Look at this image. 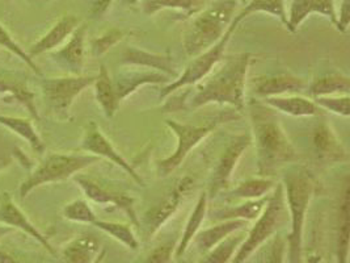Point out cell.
<instances>
[{
    "instance_id": "obj_2",
    "label": "cell",
    "mask_w": 350,
    "mask_h": 263,
    "mask_svg": "<svg viewBox=\"0 0 350 263\" xmlns=\"http://www.w3.org/2000/svg\"><path fill=\"white\" fill-rule=\"evenodd\" d=\"M251 123L258 177H269L278 167L299 160L297 149L271 110L254 103L251 107Z\"/></svg>"
},
{
    "instance_id": "obj_6",
    "label": "cell",
    "mask_w": 350,
    "mask_h": 263,
    "mask_svg": "<svg viewBox=\"0 0 350 263\" xmlns=\"http://www.w3.org/2000/svg\"><path fill=\"white\" fill-rule=\"evenodd\" d=\"M98 161L100 158L92 154H49L20 184L18 194L21 199H25L40 186L66 181Z\"/></svg>"
},
{
    "instance_id": "obj_9",
    "label": "cell",
    "mask_w": 350,
    "mask_h": 263,
    "mask_svg": "<svg viewBox=\"0 0 350 263\" xmlns=\"http://www.w3.org/2000/svg\"><path fill=\"white\" fill-rule=\"evenodd\" d=\"M96 75H66L42 79V92L49 107L58 115L68 114L74 100L95 82Z\"/></svg>"
},
{
    "instance_id": "obj_38",
    "label": "cell",
    "mask_w": 350,
    "mask_h": 263,
    "mask_svg": "<svg viewBox=\"0 0 350 263\" xmlns=\"http://www.w3.org/2000/svg\"><path fill=\"white\" fill-rule=\"evenodd\" d=\"M0 48L8 50V51H11L12 54H15L25 65L29 66L37 75L42 77L41 70L38 68V66L34 64L33 58H31L29 54L17 44L16 41L14 40V37L3 27L1 23H0Z\"/></svg>"
},
{
    "instance_id": "obj_43",
    "label": "cell",
    "mask_w": 350,
    "mask_h": 263,
    "mask_svg": "<svg viewBox=\"0 0 350 263\" xmlns=\"http://www.w3.org/2000/svg\"><path fill=\"white\" fill-rule=\"evenodd\" d=\"M350 24V0H342L340 11L336 12V29L338 32H348Z\"/></svg>"
},
{
    "instance_id": "obj_7",
    "label": "cell",
    "mask_w": 350,
    "mask_h": 263,
    "mask_svg": "<svg viewBox=\"0 0 350 263\" xmlns=\"http://www.w3.org/2000/svg\"><path fill=\"white\" fill-rule=\"evenodd\" d=\"M238 118V115L234 112H226L217 116L214 120L207 123L205 125H191V124H181L176 120H165L167 127L174 132L177 137V145L175 151L164 160L158 162V174L160 178H165L172 174L176 168H178L181 164L185 161L188 154L196 148L202 140H205L208 134L215 131L221 124L227 123L230 120Z\"/></svg>"
},
{
    "instance_id": "obj_27",
    "label": "cell",
    "mask_w": 350,
    "mask_h": 263,
    "mask_svg": "<svg viewBox=\"0 0 350 263\" xmlns=\"http://www.w3.org/2000/svg\"><path fill=\"white\" fill-rule=\"evenodd\" d=\"M268 197L256 199V200H245L243 204L237 207H228L221 208L217 211H213L211 220L214 221H226V220H244L247 223L255 221L256 218L264 211Z\"/></svg>"
},
{
    "instance_id": "obj_47",
    "label": "cell",
    "mask_w": 350,
    "mask_h": 263,
    "mask_svg": "<svg viewBox=\"0 0 350 263\" xmlns=\"http://www.w3.org/2000/svg\"><path fill=\"white\" fill-rule=\"evenodd\" d=\"M306 263H323V261H321V257L318 254H311L307 257Z\"/></svg>"
},
{
    "instance_id": "obj_20",
    "label": "cell",
    "mask_w": 350,
    "mask_h": 263,
    "mask_svg": "<svg viewBox=\"0 0 350 263\" xmlns=\"http://www.w3.org/2000/svg\"><path fill=\"white\" fill-rule=\"evenodd\" d=\"M255 95L258 98H271L282 97L291 92H298L303 90L304 82L302 78L293 74H278V75H265L256 78Z\"/></svg>"
},
{
    "instance_id": "obj_29",
    "label": "cell",
    "mask_w": 350,
    "mask_h": 263,
    "mask_svg": "<svg viewBox=\"0 0 350 263\" xmlns=\"http://www.w3.org/2000/svg\"><path fill=\"white\" fill-rule=\"evenodd\" d=\"M0 94L10 95V98L16 100L17 103H20L31 114L32 118L40 120L38 110L34 101L36 95L25 86V83L0 74Z\"/></svg>"
},
{
    "instance_id": "obj_3",
    "label": "cell",
    "mask_w": 350,
    "mask_h": 263,
    "mask_svg": "<svg viewBox=\"0 0 350 263\" xmlns=\"http://www.w3.org/2000/svg\"><path fill=\"white\" fill-rule=\"evenodd\" d=\"M287 212L290 216L291 230L287 236L290 263H302L303 233L306 225V217L315 194V181L311 173L301 167H290L282 179Z\"/></svg>"
},
{
    "instance_id": "obj_40",
    "label": "cell",
    "mask_w": 350,
    "mask_h": 263,
    "mask_svg": "<svg viewBox=\"0 0 350 263\" xmlns=\"http://www.w3.org/2000/svg\"><path fill=\"white\" fill-rule=\"evenodd\" d=\"M315 103L321 110L331 111L332 114L348 117L350 115L349 95H332V97H319Z\"/></svg>"
},
{
    "instance_id": "obj_21",
    "label": "cell",
    "mask_w": 350,
    "mask_h": 263,
    "mask_svg": "<svg viewBox=\"0 0 350 263\" xmlns=\"http://www.w3.org/2000/svg\"><path fill=\"white\" fill-rule=\"evenodd\" d=\"M121 65L141 66L146 68H151L154 71H159L168 77H176L175 66L171 55L150 53L138 48H126L121 55Z\"/></svg>"
},
{
    "instance_id": "obj_14",
    "label": "cell",
    "mask_w": 350,
    "mask_h": 263,
    "mask_svg": "<svg viewBox=\"0 0 350 263\" xmlns=\"http://www.w3.org/2000/svg\"><path fill=\"white\" fill-rule=\"evenodd\" d=\"M87 24L81 23L79 27L68 37L67 42L62 48L50 51V58L64 68L70 75H81L84 67L85 55V37Z\"/></svg>"
},
{
    "instance_id": "obj_5",
    "label": "cell",
    "mask_w": 350,
    "mask_h": 263,
    "mask_svg": "<svg viewBox=\"0 0 350 263\" xmlns=\"http://www.w3.org/2000/svg\"><path fill=\"white\" fill-rule=\"evenodd\" d=\"M287 205L282 181H278L268 197V203L261 214L256 218L255 225L245 234L232 263H244L250 257L271 238L277 230L284 227L287 221Z\"/></svg>"
},
{
    "instance_id": "obj_30",
    "label": "cell",
    "mask_w": 350,
    "mask_h": 263,
    "mask_svg": "<svg viewBox=\"0 0 350 263\" xmlns=\"http://www.w3.org/2000/svg\"><path fill=\"white\" fill-rule=\"evenodd\" d=\"M350 79L341 73H329L315 78L310 84V92L314 98L349 95Z\"/></svg>"
},
{
    "instance_id": "obj_8",
    "label": "cell",
    "mask_w": 350,
    "mask_h": 263,
    "mask_svg": "<svg viewBox=\"0 0 350 263\" xmlns=\"http://www.w3.org/2000/svg\"><path fill=\"white\" fill-rule=\"evenodd\" d=\"M239 25L240 23L232 20L231 25L228 27L224 36L215 45H213L206 51L193 57L191 62L185 66L183 74L161 88L160 99H165L177 90H181L187 86H193V84H197V83L204 81L207 75L215 68V66L218 65L224 58V50L227 48L232 34L237 32Z\"/></svg>"
},
{
    "instance_id": "obj_22",
    "label": "cell",
    "mask_w": 350,
    "mask_h": 263,
    "mask_svg": "<svg viewBox=\"0 0 350 263\" xmlns=\"http://www.w3.org/2000/svg\"><path fill=\"white\" fill-rule=\"evenodd\" d=\"M247 221L244 220H226L218 221L217 225L210 227L207 229L200 230L194 240L191 241L198 253L206 254L208 250H211L215 245H218L226 237L230 234L243 230L247 227Z\"/></svg>"
},
{
    "instance_id": "obj_17",
    "label": "cell",
    "mask_w": 350,
    "mask_h": 263,
    "mask_svg": "<svg viewBox=\"0 0 350 263\" xmlns=\"http://www.w3.org/2000/svg\"><path fill=\"white\" fill-rule=\"evenodd\" d=\"M336 12L334 0H293L287 14V31L297 32L303 21L312 14L327 17L336 25Z\"/></svg>"
},
{
    "instance_id": "obj_46",
    "label": "cell",
    "mask_w": 350,
    "mask_h": 263,
    "mask_svg": "<svg viewBox=\"0 0 350 263\" xmlns=\"http://www.w3.org/2000/svg\"><path fill=\"white\" fill-rule=\"evenodd\" d=\"M15 229H12L11 227H7V225H1L0 224V238H3L4 236H7V234H10V233H12Z\"/></svg>"
},
{
    "instance_id": "obj_1",
    "label": "cell",
    "mask_w": 350,
    "mask_h": 263,
    "mask_svg": "<svg viewBox=\"0 0 350 263\" xmlns=\"http://www.w3.org/2000/svg\"><path fill=\"white\" fill-rule=\"evenodd\" d=\"M251 53L224 57L222 65L213 70L204 81L197 83V92L191 100V108L207 104H227L238 111L245 107V82L252 61Z\"/></svg>"
},
{
    "instance_id": "obj_15",
    "label": "cell",
    "mask_w": 350,
    "mask_h": 263,
    "mask_svg": "<svg viewBox=\"0 0 350 263\" xmlns=\"http://www.w3.org/2000/svg\"><path fill=\"white\" fill-rule=\"evenodd\" d=\"M0 224L24 231L34 238L40 245H42V247H45L50 254L57 255L55 249L49 242L48 238L33 225L27 214L18 208L14 197L7 191L0 195Z\"/></svg>"
},
{
    "instance_id": "obj_10",
    "label": "cell",
    "mask_w": 350,
    "mask_h": 263,
    "mask_svg": "<svg viewBox=\"0 0 350 263\" xmlns=\"http://www.w3.org/2000/svg\"><path fill=\"white\" fill-rule=\"evenodd\" d=\"M251 134H240L230 141L210 177L206 192L208 199L217 197L223 190L228 188L240 158L243 157L244 151L251 147Z\"/></svg>"
},
{
    "instance_id": "obj_35",
    "label": "cell",
    "mask_w": 350,
    "mask_h": 263,
    "mask_svg": "<svg viewBox=\"0 0 350 263\" xmlns=\"http://www.w3.org/2000/svg\"><path fill=\"white\" fill-rule=\"evenodd\" d=\"M256 12L269 14L271 16L278 18L284 27H288L287 24V12L284 0H251L238 15H235L234 20L241 23L245 17L251 16Z\"/></svg>"
},
{
    "instance_id": "obj_41",
    "label": "cell",
    "mask_w": 350,
    "mask_h": 263,
    "mask_svg": "<svg viewBox=\"0 0 350 263\" xmlns=\"http://www.w3.org/2000/svg\"><path fill=\"white\" fill-rule=\"evenodd\" d=\"M175 244L172 242H164L159 247L151 250L144 261L137 263H171L172 257H175Z\"/></svg>"
},
{
    "instance_id": "obj_18",
    "label": "cell",
    "mask_w": 350,
    "mask_h": 263,
    "mask_svg": "<svg viewBox=\"0 0 350 263\" xmlns=\"http://www.w3.org/2000/svg\"><path fill=\"white\" fill-rule=\"evenodd\" d=\"M80 20L75 15H64L61 17L48 32L38 38L28 51L29 57L34 58L40 54L50 53L59 48L64 41L79 27Z\"/></svg>"
},
{
    "instance_id": "obj_31",
    "label": "cell",
    "mask_w": 350,
    "mask_h": 263,
    "mask_svg": "<svg viewBox=\"0 0 350 263\" xmlns=\"http://www.w3.org/2000/svg\"><path fill=\"white\" fill-rule=\"evenodd\" d=\"M206 7V0H142L146 15H154L161 10H177L187 16L200 14Z\"/></svg>"
},
{
    "instance_id": "obj_50",
    "label": "cell",
    "mask_w": 350,
    "mask_h": 263,
    "mask_svg": "<svg viewBox=\"0 0 350 263\" xmlns=\"http://www.w3.org/2000/svg\"><path fill=\"white\" fill-rule=\"evenodd\" d=\"M104 255H105V250H103V251H101V254H100V257H98V260H97V261H96L95 263L103 262V258H104Z\"/></svg>"
},
{
    "instance_id": "obj_37",
    "label": "cell",
    "mask_w": 350,
    "mask_h": 263,
    "mask_svg": "<svg viewBox=\"0 0 350 263\" xmlns=\"http://www.w3.org/2000/svg\"><path fill=\"white\" fill-rule=\"evenodd\" d=\"M64 218H67L68 221L72 223H80V224H92L97 220L94 210L91 208V205L88 204L87 200L78 199L74 200L71 203H68L67 205H64Z\"/></svg>"
},
{
    "instance_id": "obj_34",
    "label": "cell",
    "mask_w": 350,
    "mask_h": 263,
    "mask_svg": "<svg viewBox=\"0 0 350 263\" xmlns=\"http://www.w3.org/2000/svg\"><path fill=\"white\" fill-rule=\"evenodd\" d=\"M245 234L243 230H238L228 237H226L218 245L208 250L204 254L202 261L198 263H230L232 261L234 255L237 254L241 242L244 241Z\"/></svg>"
},
{
    "instance_id": "obj_42",
    "label": "cell",
    "mask_w": 350,
    "mask_h": 263,
    "mask_svg": "<svg viewBox=\"0 0 350 263\" xmlns=\"http://www.w3.org/2000/svg\"><path fill=\"white\" fill-rule=\"evenodd\" d=\"M286 253V240L281 236H274L271 242V250L267 263H284Z\"/></svg>"
},
{
    "instance_id": "obj_13",
    "label": "cell",
    "mask_w": 350,
    "mask_h": 263,
    "mask_svg": "<svg viewBox=\"0 0 350 263\" xmlns=\"http://www.w3.org/2000/svg\"><path fill=\"white\" fill-rule=\"evenodd\" d=\"M74 181L78 183V186L88 200L94 201L96 204H103V205L111 204L113 207L121 210L124 214H126L130 218V221L137 228L141 227V223H139L138 216L134 210V199L133 197L108 190L107 187H104L103 184H100L98 181L87 177V175L77 174V175H74Z\"/></svg>"
},
{
    "instance_id": "obj_24",
    "label": "cell",
    "mask_w": 350,
    "mask_h": 263,
    "mask_svg": "<svg viewBox=\"0 0 350 263\" xmlns=\"http://www.w3.org/2000/svg\"><path fill=\"white\" fill-rule=\"evenodd\" d=\"M264 105L294 117L323 115L321 108L314 100L298 95H282L264 99Z\"/></svg>"
},
{
    "instance_id": "obj_36",
    "label": "cell",
    "mask_w": 350,
    "mask_h": 263,
    "mask_svg": "<svg viewBox=\"0 0 350 263\" xmlns=\"http://www.w3.org/2000/svg\"><path fill=\"white\" fill-rule=\"evenodd\" d=\"M94 225L97 229L103 230L104 233L109 234L111 238H114L120 244L125 245L130 250H137L139 247V241L131 229V225H129V224L96 220Z\"/></svg>"
},
{
    "instance_id": "obj_49",
    "label": "cell",
    "mask_w": 350,
    "mask_h": 263,
    "mask_svg": "<svg viewBox=\"0 0 350 263\" xmlns=\"http://www.w3.org/2000/svg\"><path fill=\"white\" fill-rule=\"evenodd\" d=\"M124 4H128V5H135L138 4L141 0H121Z\"/></svg>"
},
{
    "instance_id": "obj_19",
    "label": "cell",
    "mask_w": 350,
    "mask_h": 263,
    "mask_svg": "<svg viewBox=\"0 0 350 263\" xmlns=\"http://www.w3.org/2000/svg\"><path fill=\"white\" fill-rule=\"evenodd\" d=\"M312 144L319 157L328 162H347L349 155L334 129L327 123H319L312 133Z\"/></svg>"
},
{
    "instance_id": "obj_11",
    "label": "cell",
    "mask_w": 350,
    "mask_h": 263,
    "mask_svg": "<svg viewBox=\"0 0 350 263\" xmlns=\"http://www.w3.org/2000/svg\"><path fill=\"white\" fill-rule=\"evenodd\" d=\"M193 186V179L189 177H184L176 181L174 187L165 194V197L159 203L151 207L144 214V227L147 228L148 237L155 236L165 223L177 212L184 197Z\"/></svg>"
},
{
    "instance_id": "obj_4",
    "label": "cell",
    "mask_w": 350,
    "mask_h": 263,
    "mask_svg": "<svg viewBox=\"0 0 350 263\" xmlns=\"http://www.w3.org/2000/svg\"><path fill=\"white\" fill-rule=\"evenodd\" d=\"M238 0H217L193 17L183 36L188 57H196L215 45L231 25Z\"/></svg>"
},
{
    "instance_id": "obj_23",
    "label": "cell",
    "mask_w": 350,
    "mask_h": 263,
    "mask_svg": "<svg viewBox=\"0 0 350 263\" xmlns=\"http://www.w3.org/2000/svg\"><path fill=\"white\" fill-rule=\"evenodd\" d=\"M101 251V244L95 236L80 234L64 247L62 257L66 263H95Z\"/></svg>"
},
{
    "instance_id": "obj_48",
    "label": "cell",
    "mask_w": 350,
    "mask_h": 263,
    "mask_svg": "<svg viewBox=\"0 0 350 263\" xmlns=\"http://www.w3.org/2000/svg\"><path fill=\"white\" fill-rule=\"evenodd\" d=\"M11 164V158L8 157H0V171L4 170L5 167H8Z\"/></svg>"
},
{
    "instance_id": "obj_33",
    "label": "cell",
    "mask_w": 350,
    "mask_h": 263,
    "mask_svg": "<svg viewBox=\"0 0 350 263\" xmlns=\"http://www.w3.org/2000/svg\"><path fill=\"white\" fill-rule=\"evenodd\" d=\"M349 187L345 186V191L340 205V218H338V230H337V262L348 263L349 258Z\"/></svg>"
},
{
    "instance_id": "obj_45",
    "label": "cell",
    "mask_w": 350,
    "mask_h": 263,
    "mask_svg": "<svg viewBox=\"0 0 350 263\" xmlns=\"http://www.w3.org/2000/svg\"><path fill=\"white\" fill-rule=\"evenodd\" d=\"M113 0H92V5L90 10L91 18H100L109 8Z\"/></svg>"
},
{
    "instance_id": "obj_25",
    "label": "cell",
    "mask_w": 350,
    "mask_h": 263,
    "mask_svg": "<svg viewBox=\"0 0 350 263\" xmlns=\"http://www.w3.org/2000/svg\"><path fill=\"white\" fill-rule=\"evenodd\" d=\"M94 86H95V97L97 103L104 111V115L111 118L116 115L120 107V100L117 98L109 71L104 64L100 65V70H98V74L96 75Z\"/></svg>"
},
{
    "instance_id": "obj_12",
    "label": "cell",
    "mask_w": 350,
    "mask_h": 263,
    "mask_svg": "<svg viewBox=\"0 0 350 263\" xmlns=\"http://www.w3.org/2000/svg\"><path fill=\"white\" fill-rule=\"evenodd\" d=\"M80 149L96 155L98 158H107L111 164L121 167L126 174H129L139 186H144V181L141 175L134 170V167L118 153V150L113 147L111 141L104 136L100 127L95 121H90L84 129V136L80 144Z\"/></svg>"
},
{
    "instance_id": "obj_32",
    "label": "cell",
    "mask_w": 350,
    "mask_h": 263,
    "mask_svg": "<svg viewBox=\"0 0 350 263\" xmlns=\"http://www.w3.org/2000/svg\"><path fill=\"white\" fill-rule=\"evenodd\" d=\"M277 181L269 177H257L250 178L247 181H240L239 184L227 192V195L232 199L243 200H256L261 197H268L275 187Z\"/></svg>"
},
{
    "instance_id": "obj_26",
    "label": "cell",
    "mask_w": 350,
    "mask_h": 263,
    "mask_svg": "<svg viewBox=\"0 0 350 263\" xmlns=\"http://www.w3.org/2000/svg\"><path fill=\"white\" fill-rule=\"evenodd\" d=\"M207 200H208V197H207L206 192H202L198 197L197 204H196L194 210L191 211V216L185 224V229L183 231L180 242L176 245L175 258H181L184 255V253L191 245V241L194 240L196 234L201 230V225L205 221L207 214Z\"/></svg>"
},
{
    "instance_id": "obj_28",
    "label": "cell",
    "mask_w": 350,
    "mask_h": 263,
    "mask_svg": "<svg viewBox=\"0 0 350 263\" xmlns=\"http://www.w3.org/2000/svg\"><path fill=\"white\" fill-rule=\"evenodd\" d=\"M0 125L14 132L18 137L24 138L37 154H44L46 147L38 132L36 131L29 118L15 117V116L0 115Z\"/></svg>"
},
{
    "instance_id": "obj_44",
    "label": "cell",
    "mask_w": 350,
    "mask_h": 263,
    "mask_svg": "<svg viewBox=\"0 0 350 263\" xmlns=\"http://www.w3.org/2000/svg\"><path fill=\"white\" fill-rule=\"evenodd\" d=\"M0 263H33L23 257L20 253L0 247Z\"/></svg>"
},
{
    "instance_id": "obj_39",
    "label": "cell",
    "mask_w": 350,
    "mask_h": 263,
    "mask_svg": "<svg viewBox=\"0 0 350 263\" xmlns=\"http://www.w3.org/2000/svg\"><path fill=\"white\" fill-rule=\"evenodd\" d=\"M124 38V32L118 28H111L103 33L101 36L96 37L91 42V50L94 57H101L107 51H109L114 45H117Z\"/></svg>"
},
{
    "instance_id": "obj_16",
    "label": "cell",
    "mask_w": 350,
    "mask_h": 263,
    "mask_svg": "<svg viewBox=\"0 0 350 263\" xmlns=\"http://www.w3.org/2000/svg\"><path fill=\"white\" fill-rule=\"evenodd\" d=\"M172 78L154 70H126L118 73L116 79H113L114 90L120 103L124 99L133 95L141 86L146 84H168Z\"/></svg>"
}]
</instances>
